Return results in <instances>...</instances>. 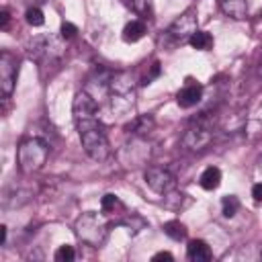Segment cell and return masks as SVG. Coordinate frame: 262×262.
I'll return each instance as SVG.
<instances>
[{"label": "cell", "instance_id": "obj_1", "mask_svg": "<svg viewBox=\"0 0 262 262\" xmlns=\"http://www.w3.org/2000/svg\"><path fill=\"white\" fill-rule=\"evenodd\" d=\"M72 113H74V123H76V129H78L84 151L92 160L104 162L111 156V143H108L104 125L96 117L98 100L88 90H80L74 98Z\"/></svg>", "mask_w": 262, "mask_h": 262}, {"label": "cell", "instance_id": "obj_11", "mask_svg": "<svg viewBox=\"0 0 262 262\" xmlns=\"http://www.w3.org/2000/svg\"><path fill=\"white\" fill-rule=\"evenodd\" d=\"M186 256L192 262H207V260L213 258V252L207 246V242H203V239H190L188 246H186Z\"/></svg>", "mask_w": 262, "mask_h": 262}, {"label": "cell", "instance_id": "obj_28", "mask_svg": "<svg viewBox=\"0 0 262 262\" xmlns=\"http://www.w3.org/2000/svg\"><path fill=\"white\" fill-rule=\"evenodd\" d=\"M151 260H172V254L170 252H158L151 256Z\"/></svg>", "mask_w": 262, "mask_h": 262}, {"label": "cell", "instance_id": "obj_26", "mask_svg": "<svg viewBox=\"0 0 262 262\" xmlns=\"http://www.w3.org/2000/svg\"><path fill=\"white\" fill-rule=\"evenodd\" d=\"M252 196H254L256 203H262V182H258V184L252 186Z\"/></svg>", "mask_w": 262, "mask_h": 262}, {"label": "cell", "instance_id": "obj_3", "mask_svg": "<svg viewBox=\"0 0 262 262\" xmlns=\"http://www.w3.org/2000/svg\"><path fill=\"white\" fill-rule=\"evenodd\" d=\"M74 233L80 242L92 246V248H98L104 244L106 239V233H108V223L102 215L94 213V211H88V213H82L76 223H74Z\"/></svg>", "mask_w": 262, "mask_h": 262}, {"label": "cell", "instance_id": "obj_27", "mask_svg": "<svg viewBox=\"0 0 262 262\" xmlns=\"http://www.w3.org/2000/svg\"><path fill=\"white\" fill-rule=\"evenodd\" d=\"M8 20H10V12L6 10V8H2V12H0V27L6 31L8 29Z\"/></svg>", "mask_w": 262, "mask_h": 262}, {"label": "cell", "instance_id": "obj_21", "mask_svg": "<svg viewBox=\"0 0 262 262\" xmlns=\"http://www.w3.org/2000/svg\"><path fill=\"white\" fill-rule=\"evenodd\" d=\"M131 8L141 18H151V0H131Z\"/></svg>", "mask_w": 262, "mask_h": 262}, {"label": "cell", "instance_id": "obj_2", "mask_svg": "<svg viewBox=\"0 0 262 262\" xmlns=\"http://www.w3.org/2000/svg\"><path fill=\"white\" fill-rule=\"evenodd\" d=\"M49 158V145L45 139L41 137H27L18 143V149H16V162H18V168L20 172L25 174H33V172H39L45 162Z\"/></svg>", "mask_w": 262, "mask_h": 262}, {"label": "cell", "instance_id": "obj_12", "mask_svg": "<svg viewBox=\"0 0 262 262\" xmlns=\"http://www.w3.org/2000/svg\"><path fill=\"white\" fill-rule=\"evenodd\" d=\"M221 10L225 16L242 20L248 16V2L246 0H221Z\"/></svg>", "mask_w": 262, "mask_h": 262}, {"label": "cell", "instance_id": "obj_16", "mask_svg": "<svg viewBox=\"0 0 262 262\" xmlns=\"http://www.w3.org/2000/svg\"><path fill=\"white\" fill-rule=\"evenodd\" d=\"M194 49H199V51H209L211 47H213V35L211 33H207V31H196L192 37H190V41H188Z\"/></svg>", "mask_w": 262, "mask_h": 262}, {"label": "cell", "instance_id": "obj_22", "mask_svg": "<svg viewBox=\"0 0 262 262\" xmlns=\"http://www.w3.org/2000/svg\"><path fill=\"white\" fill-rule=\"evenodd\" d=\"M25 18H27V23H29L31 27H41V25L45 23V16H43V10H41V8H37V6H33V8H29V10L25 12Z\"/></svg>", "mask_w": 262, "mask_h": 262}, {"label": "cell", "instance_id": "obj_31", "mask_svg": "<svg viewBox=\"0 0 262 262\" xmlns=\"http://www.w3.org/2000/svg\"><path fill=\"white\" fill-rule=\"evenodd\" d=\"M260 76H262V61H260Z\"/></svg>", "mask_w": 262, "mask_h": 262}, {"label": "cell", "instance_id": "obj_18", "mask_svg": "<svg viewBox=\"0 0 262 262\" xmlns=\"http://www.w3.org/2000/svg\"><path fill=\"white\" fill-rule=\"evenodd\" d=\"M237 211H239V199L237 196L227 194V196L221 199V213H223V217L231 219V217H235Z\"/></svg>", "mask_w": 262, "mask_h": 262}, {"label": "cell", "instance_id": "obj_4", "mask_svg": "<svg viewBox=\"0 0 262 262\" xmlns=\"http://www.w3.org/2000/svg\"><path fill=\"white\" fill-rule=\"evenodd\" d=\"M209 113H203L196 117L182 135V145L190 151H201L213 141V119L207 117Z\"/></svg>", "mask_w": 262, "mask_h": 262}, {"label": "cell", "instance_id": "obj_8", "mask_svg": "<svg viewBox=\"0 0 262 262\" xmlns=\"http://www.w3.org/2000/svg\"><path fill=\"white\" fill-rule=\"evenodd\" d=\"M145 182H147V186L154 190V192H158V194H166V192H170V190H174L176 188V178H174V174L170 172V170H166V168H160V166H151V168H147L145 170Z\"/></svg>", "mask_w": 262, "mask_h": 262}, {"label": "cell", "instance_id": "obj_7", "mask_svg": "<svg viewBox=\"0 0 262 262\" xmlns=\"http://www.w3.org/2000/svg\"><path fill=\"white\" fill-rule=\"evenodd\" d=\"M16 74H18L16 55L10 51H2L0 53V90H2L4 98H8L12 94L14 84H16Z\"/></svg>", "mask_w": 262, "mask_h": 262}, {"label": "cell", "instance_id": "obj_15", "mask_svg": "<svg viewBox=\"0 0 262 262\" xmlns=\"http://www.w3.org/2000/svg\"><path fill=\"white\" fill-rule=\"evenodd\" d=\"M117 225H123V227H127L131 233H137V231H141V229L147 225V221H145L139 213H125V217H121V219L117 221Z\"/></svg>", "mask_w": 262, "mask_h": 262}, {"label": "cell", "instance_id": "obj_10", "mask_svg": "<svg viewBox=\"0 0 262 262\" xmlns=\"http://www.w3.org/2000/svg\"><path fill=\"white\" fill-rule=\"evenodd\" d=\"M154 127H156V121L151 115H139L127 125V131L133 133L135 137H147L154 131Z\"/></svg>", "mask_w": 262, "mask_h": 262}, {"label": "cell", "instance_id": "obj_19", "mask_svg": "<svg viewBox=\"0 0 262 262\" xmlns=\"http://www.w3.org/2000/svg\"><path fill=\"white\" fill-rule=\"evenodd\" d=\"M184 201H186V194L178 192L176 188L164 194V205H166L168 209H172V211H178V209H182V207H184Z\"/></svg>", "mask_w": 262, "mask_h": 262}, {"label": "cell", "instance_id": "obj_6", "mask_svg": "<svg viewBox=\"0 0 262 262\" xmlns=\"http://www.w3.org/2000/svg\"><path fill=\"white\" fill-rule=\"evenodd\" d=\"M199 31V18H196V10L194 8H188L184 10L180 16H176L172 20V25L168 27L166 35L170 39H174L176 43H184V41H190V37Z\"/></svg>", "mask_w": 262, "mask_h": 262}, {"label": "cell", "instance_id": "obj_30", "mask_svg": "<svg viewBox=\"0 0 262 262\" xmlns=\"http://www.w3.org/2000/svg\"><path fill=\"white\" fill-rule=\"evenodd\" d=\"M258 170L262 172V154H260V158H258Z\"/></svg>", "mask_w": 262, "mask_h": 262}, {"label": "cell", "instance_id": "obj_13", "mask_svg": "<svg viewBox=\"0 0 262 262\" xmlns=\"http://www.w3.org/2000/svg\"><path fill=\"white\" fill-rule=\"evenodd\" d=\"M145 33H147V29H145L143 20H131L123 29V41L125 43H137Z\"/></svg>", "mask_w": 262, "mask_h": 262}, {"label": "cell", "instance_id": "obj_25", "mask_svg": "<svg viewBox=\"0 0 262 262\" xmlns=\"http://www.w3.org/2000/svg\"><path fill=\"white\" fill-rule=\"evenodd\" d=\"M160 70H162V68H160V61H154V66H151V72H149V74H147V76L141 80V84H149V82H151L156 76H160Z\"/></svg>", "mask_w": 262, "mask_h": 262}, {"label": "cell", "instance_id": "obj_24", "mask_svg": "<svg viewBox=\"0 0 262 262\" xmlns=\"http://www.w3.org/2000/svg\"><path fill=\"white\" fill-rule=\"evenodd\" d=\"M76 33H78V27L76 25H72V23H63L61 25V39L70 41V39L76 37Z\"/></svg>", "mask_w": 262, "mask_h": 262}, {"label": "cell", "instance_id": "obj_17", "mask_svg": "<svg viewBox=\"0 0 262 262\" xmlns=\"http://www.w3.org/2000/svg\"><path fill=\"white\" fill-rule=\"evenodd\" d=\"M162 229H164V233H166L168 237H172V239H176V242H180V239L186 237V227H184V223H180L178 219L166 221V223L162 225Z\"/></svg>", "mask_w": 262, "mask_h": 262}, {"label": "cell", "instance_id": "obj_29", "mask_svg": "<svg viewBox=\"0 0 262 262\" xmlns=\"http://www.w3.org/2000/svg\"><path fill=\"white\" fill-rule=\"evenodd\" d=\"M6 225H0V246H4L6 244Z\"/></svg>", "mask_w": 262, "mask_h": 262}, {"label": "cell", "instance_id": "obj_20", "mask_svg": "<svg viewBox=\"0 0 262 262\" xmlns=\"http://www.w3.org/2000/svg\"><path fill=\"white\" fill-rule=\"evenodd\" d=\"M100 209H102V213L111 215V213H115L117 209H125V205L119 201V196H117V194L106 192V194L102 196V201H100Z\"/></svg>", "mask_w": 262, "mask_h": 262}, {"label": "cell", "instance_id": "obj_5", "mask_svg": "<svg viewBox=\"0 0 262 262\" xmlns=\"http://www.w3.org/2000/svg\"><path fill=\"white\" fill-rule=\"evenodd\" d=\"M27 53L37 63H47V61L49 63H55L61 57L63 49H61V43L55 37H51V35H39V37H35L29 43Z\"/></svg>", "mask_w": 262, "mask_h": 262}, {"label": "cell", "instance_id": "obj_23", "mask_svg": "<svg viewBox=\"0 0 262 262\" xmlns=\"http://www.w3.org/2000/svg\"><path fill=\"white\" fill-rule=\"evenodd\" d=\"M57 262H70V260H74L76 258V252H74V248L72 246H68V244H63V246H59L57 248V252H55V256H53Z\"/></svg>", "mask_w": 262, "mask_h": 262}, {"label": "cell", "instance_id": "obj_9", "mask_svg": "<svg viewBox=\"0 0 262 262\" xmlns=\"http://www.w3.org/2000/svg\"><path fill=\"white\" fill-rule=\"evenodd\" d=\"M201 98H203V86L196 84V82H188V84H186L184 88H180L178 94H176V102H178L182 108H192V106H196V104L201 102Z\"/></svg>", "mask_w": 262, "mask_h": 262}, {"label": "cell", "instance_id": "obj_14", "mask_svg": "<svg viewBox=\"0 0 262 262\" xmlns=\"http://www.w3.org/2000/svg\"><path fill=\"white\" fill-rule=\"evenodd\" d=\"M199 184L205 188V190H215L219 184H221V170L217 166H209L203 170L201 178H199Z\"/></svg>", "mask_w": 262, "mask_h": 262}]
</instances>
